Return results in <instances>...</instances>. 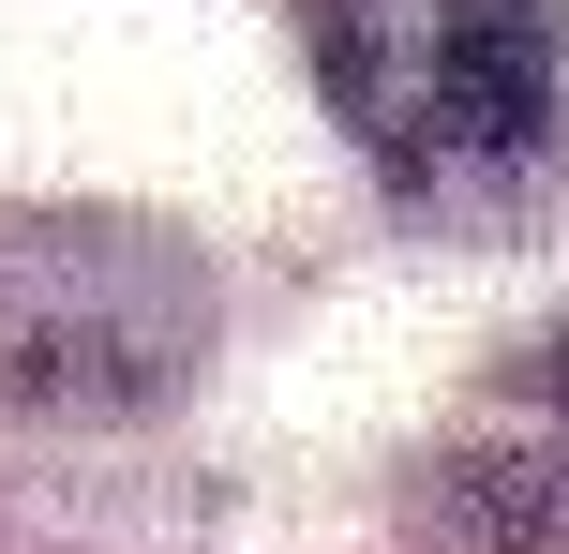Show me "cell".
Returning <instances> with one entry per match:
<instances>
[{
    "label": "cell",
    "instance_id": "cell-1",
    "mask_svg": "<svg viewBox=\"0 0 569 554\" xmlns=\"http://www.w3.org/2000/svg\"><path fill=\"white\" fill-rule=\"evenodd\" d=\"M315 90L390 180H495L555 120L540 0H300Z\"/></svg>",
    "mask_w": 569,
    "mask_h": 554
},
{
    "label": "cell",
    "instance_id": "cell-2",
    "mask_svg": "<svg viewBox=\"0 0 569 554\" xmlns=\"http://www.w3.org/2000/svg\"><path fill=\"white\" fill-rule=\"evenodd\" d=\"M210 345V270L120 210H30L0 225V405L16 420H106L180 390Z\"/></svg>",
    "mask_w": 569,
    "mask_h": 554
},
{
    "label": "cell",
    "instance_id": "cell-3",
    "mask_svg": "<svg viewBox=\"0 0 569 554\" xmlns=\"http://www.w3.org/2000/svg\"><path fill=\"white\" fill-rule=\"evenodd\" d=\"M510 405L540 420V435H555V465H569V330H540V360L510 375Z\"/></svg>",
    "mask_w": 569,
    "mask_h": 554
}]
</instances>
